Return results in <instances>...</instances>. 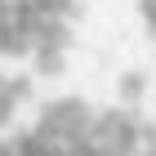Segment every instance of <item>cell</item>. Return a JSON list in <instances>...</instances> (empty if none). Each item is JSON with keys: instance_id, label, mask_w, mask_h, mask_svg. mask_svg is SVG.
<instances>
[{"instance_id": "obj_1", "label": "cell", "mask_w": 156, "mask_h": 156, "mask_svg": "<svg viewBox=\"0 0 156 156\" xmlns=\"http://www.w3.org/2000/svg\"><path fill=\"white\" fill-rule=\"evenodd\" d=\"M80 18V0H0V58H31L36 72L58 76Z\"/></svg>"}, {"instance_id": "obj_2", "label": "cell", "mask_w": 156, "mask_h": 156, "mask_svg": "<svg viewBox=\"0 0 156 156\" xmlns=\"http://www.w3.org/2000/svg\"><path fill=\"white\" fill-rule=\"evenodd\" d=\"M31 98V76H5L0 72V129L13 120V112Z\"/></svg>"}, {"instance_id": "obj_3", "label": "cell", "mask_w": 156, "mask_h": 156, "mask_svg": "<svg viewBox=\"0 0 156 156\" xmlns=\"http://www.w3.org/2000/svg\"><path fill=\"white\" fill-rule=\"evenodd\" d=\"M120 94H125V103H138V94H143V76L129 72L125 80H120Z\"/></svg>"}, {"instance_id": "obj_4", "label": "cell", "mask_w": 156, "mask_h": 156, "mask_svg": "<svg viewBox=\"0 0 156 156\" xmlns=\"http://www.w3.org/2000/svg\"><path fill=\"white\" fill-rule=\"evenodd\" d=\"M138 13H143L147 31H152V40H156V0H138Z\"/></svg>"}]
</instances>
